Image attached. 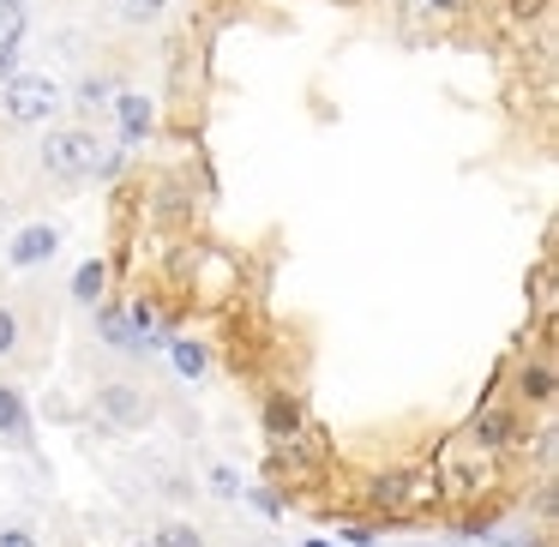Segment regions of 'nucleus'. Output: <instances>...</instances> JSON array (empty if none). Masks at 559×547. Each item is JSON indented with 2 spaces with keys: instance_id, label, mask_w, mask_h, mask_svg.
Returning <instances> with one entry per match:
<instances>
[{
  "instance_id": "nucleus-4",
  "label": "nucleus",
  "mask_w": 559,
  "mask_h": 547,
  "mask_svg": "<svg viewBox=\"0 0 559 547\" xmlns=\"http://www.w3.org/2000/svg\"><path fill=\"white\" fill-rule=\"evenodd\" d=\"M97 409L109 415L115 427H139V421H145V415H151L145 403H139L133 391H121V385H109V391H103V397H97Z\"/></svg>"
},
{
  "instance_id": "nucleus-5",
  "label": "nucleus",
  "mask_w": 559,
  "mask_h": 547,
  "mask_svg": "<svg viewBox=\"0 0 559 547\" xmlns=\"http://www.w3.org/2000/svg\"><path fill=\"white\" fill-rule=\"evenodd\" d=\"M121 139L127 145H145V133H151V103L139 97V91H121Z\"/></svg>"
},
{
  "instance_id": "nucleus-18",
  "label": "nucleus",
  "mask_w": 559,
  "mask_h": 547,
  "mask_svg": "<svg viewBox=\"0 0 559 547\" xmlns=\"http://www.w3.org/2000/svg\"><path fill=\"white\" fill-rule=\"evenodd\" d=\"M0 547H37L25 530H0Z\"/></svg>"
},
{
  "instance_id": "nucleus-11",
  "label": "nucleus",
  "mask_w": 559,
  "mask_h": 547,
  "mask_svg": "<svg viewBox=\"0 0 559 547\" xmlns=\"http://www.w3.org/2000/svg\"><path fill=\"white\" fill-rule=\"evenodd\" d=\"M103 337H109V343H121V349H127V343H139L133 313H103Z\"/></svg>"
},
{
  "instance_id": "nucleus-7",
  "label": "nucleus",
  "mask_w": 559,
  "mask_h": 547,
  "mask_svg": "<svg viewBox=\"0 0 559 547\" xmlns=\"http://www.w3.org/2000/svg\"><path fill=\"white\" fill-rule=\"evenodd\" d=\"M103 283H109V271H103L97 259H85V265L73 271V301H85V307L103 301Z\"/></svg>"
},
{
  "instance_id": "nucleus-10",
  "label": "nucleus",
  "mask_w": 559,
  "mask_h": 547,
  "mask_svg": "<svg viewBox=\"0 0 559 547\" xmlns=\"http://www.w3.org/2000/svg\"><path fill=\"white\" fill-rule=\"evenodd\" d=\"M475 439H487V445H506V439H511V415L487 409L481 421H475Z\"/></svg>"
},
{
  "instance_id": "nucleus-21",
  "label": "nucleus",
  "mask_w": 559,
  "mask_h": 547,
  "mask_svg": "<svg viewBox=\"0 0 559 547\" xmlns=\"http://www.w3.org/2000/svg\"><path fill=\"white\" fill-rule=\"evenodd\" d=\"M0 229H7V205H0Z\"/></svg>"
},
{
  "instance_id": "nucleus-20",
  "label": "nucleus",
  "mask_w": 559,
  "mask_h": 547,
  "mask_svg": "<svg viewBox=\"0 0 559 547\" xmlns=\"http://www.w3.org/2000/svg\"><path fill=\"white\" fill-rule=\"evenodd\" d=\"M433 7H457V0H433Z\"/></svg>"
},
{
  "instance_id": "nucleus-1",
  "label": "nucleus",
  "mask_w": 559,
  "mask_h": 547,
  "mask_svg": "<svg viewBox=\"0 0 559 547\" xmlns=\"http://www.w3.org/2000/svg\"><path fill=\"white\" fill-rule=\"evenodd\" d=\"M43 169H49L55 181H85V175H109L115 157L103 151L97 133H49V145H43Z\"/></svg>"
},
{
  "instance_id": "nucleus-16",
  "label": "nucleus",
  "mask_w": 559,
  "mask_h": 547,
  "mask_svg": "<svg viewBox=\"0 0 559 547\" xmlns=\"http://www.w3.org/2000/svg\"><path fill=\"white\" fill-rule=\"evenodd\" d=\"M271 427H277V433H295V403H271Z\"/></svg>"
},
{
  "instance_id": "nucleus-8",
  "label": "nucleus",
  "mask_w": 559,
  "mask_h": 547,
  "mask_svg": "<svg viewBox=\"0 0 559 547\" xmlns=\"http://www.w3.org/2000/svg\"><path fill=\"white\" fill-rule=\"evenodd\" d=\"M25 37V0H0V49H19Z\"/></svg>"
},
{
  "instance_id": "nucleus-22",
  "label": "nucleus",
  "mask_w": 559,
  "mask_h": 547,
  "mask_svg": "<svg viewBox=\"0 0 559 547\" xmlns=\"http://www.w3.org/2000/svg\"><path fill=\"white\" fill-rule=\"evenodd\" d=\"M139 547H157V542H139Z\"/></svg>"
},
{
  "instance_id": "nucleus-14",
  "label": "nucleus",
  "mask_w": 559,
  "mask_h": 547,
  "mask_svg": "<svg viewBox=\"0 0 559 547\" xmlns=\"http://www.w3.org/2000/svg\"><path fill=\"white\" fill-rule=\"evenodd\" d=\"M175 367H181V373H199V367H205V349H199V343H175Z\"/></svg>"
},
{
  "instance_id": "nucleus-6",
  "label": "nucleus",
  "mask_w": 559,
  "mask_h": 547,
  "mask_svg": "<svg viewBox=\"0 0 559 547\" xmlns=\"http://www.w3.org/2000/svg\"><path fill=\"white\" fill-rule=\"evenodd\" d=\"M31 421H25V403H19L13 385H0V439H25Z\"/></svg>"
},
{
  "instance_id": "nucleus-15",
  "label": "nucleus",
  "mask_w": 559,
  "mask_h": 547,
  "mask_svg": "<svg viewBox=\"0 0 559 547\" xmlns=\"http://www.w3.org/2000/svg\"><path fill=\"white\" fill-rule=\"evenodd\" d=\"M13 343H19V313L13 307H0V355L13 349Z\"/></svg>"
},
{
  "instance_id": "nucleus-17",
  "label": "nucleus",
  "mask_w": 559,
  "mask_h": 547,
  "mask_svg": "<svg viewBox=\"0 0 559 547\" xmlns=\"http://www.w3.org/2000/svg\"><path fill=\"white\" fill-rule=\"evenodd\" d=\"M79 103H91V109H97V103H109V85H103V79H85V91H79Z\"/></svg>"
},
{
  "instance_id": "nucleus-3",
  "label": "nucleus",
  "mask_w": 559,
  "mask_h": 547,
  "mask_svg": "<svg viewBox=\"0 0 559 547\" xmlns=\"http://www.w3.org/2000/svg\"><path fill=\"white\" fill-rule=\"evenodd\" d=\"M55 247H61V229L37 223V229H25L13 241V259H19V265H43V259H55Z\"/></svg>"
},
{
  "instance_id": "nucleus-12",
  "label": "nucleus",
  "mask_w": 559,
  "mask_h": 547,
  "mask_svg": "<svg viewBox=\"0 0 559 547\" xmlns=\"http://www.w3.org/2000/svg\"><path fill=\"white\" fill-rule=\"evenodd\" d=\"M523 397H554V373H547V367H523Z\"/></svg>"
},
{
  "instance_id": "nucleus-9",
  "label": "nucleus",
  "mask_w": 559,
  "mask_h": 547,
  "mask_svg": "<svg viewBox=\"0 0 559 547\" xmlns=\"http://www.w3.org/2000/svg\"><path fill=\"white\" fill-rule=\"evenodd\" d=\"M163 7H169V0H115V13H121L127 25H151V19H163Z\"/></svg>"
},
{
  "instance_id": "nucleus-2",
  "label": "nucleus",
  "mask_w": 559,
  "mask_h": 547,
  "mask_svg": "<svg viewBox=\"0 0 559 547\" xmlns=\"http://www.w3.org/2000/svg\"><path fill=\"white\" fill-rule=\"evenodd\" d=\"M61 109V91H55V79H7V91H0V115L13 127H43L49 115Z\"/></svg>"
},
{
  "instance_id": "nucleus-13",
  "label": "nucleus",
  "mask_w": 559,
  "mask_h": 547,
  "mask_svg": "<svg viewBox=\"0 0 559 547\" xmlns=\"http://www.w3.org/2000/svg\"><path fill=\"white\" fill-rule=\"evenodd\" d=\"M157 547H199V530L193 523H169V530L157 535Z\"/></svg>"
},
{
  "instance_id": "nucleus-19",
  "label": "nucleus",
  "mask_w": 559,
  "mask_h": 547,
  "mask_svg": "<svg viewBox=\"0 0 559 547\" xmlns=\"http://www.w3.org/2000/svg\"><path fill=\"white\" fill-rule=\"evenodd\" d=\"M13 55L19 49H0V79H13Z\"/></svg>"
}]
</instances>
